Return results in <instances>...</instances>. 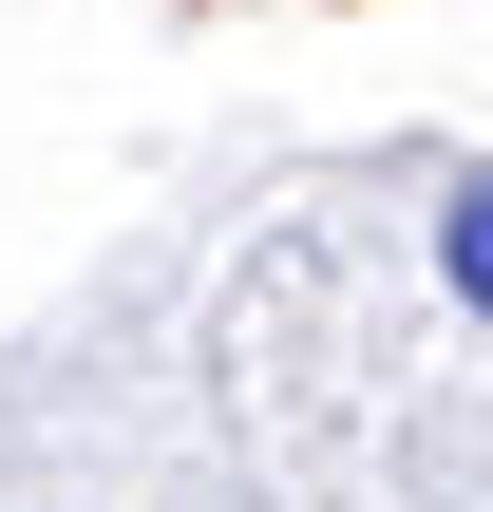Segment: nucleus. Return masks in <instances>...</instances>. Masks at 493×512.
<instances>
[{
    "label": "nucleus",
    "mask_w": 493,
    "mask_h": 512,
    "mask_svg": "<svg viewBox=\"0 0 493 512\" xmlns=\"http://www.w3.org/2000/svg\"><path fill=\"white\" fill-rule=\"evenodd\" d=\"M437 266H456V304H475V323H493V171H475V190H456V209H437Z\"/></svg>",
    "instance_id": "f257e3e1"
}]
</instances>
